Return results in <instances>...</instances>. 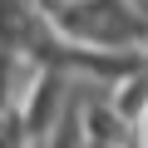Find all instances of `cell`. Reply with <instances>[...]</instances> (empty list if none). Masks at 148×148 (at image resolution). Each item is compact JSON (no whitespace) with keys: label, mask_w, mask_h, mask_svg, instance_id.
<instances>
[{"label":"cell","mask_w":148,"mask_h":148,"mask_svg":"<svg viewBox=\"0 0 148 148\" xmlns=\"http://www.w3.org/2000/svg\"><path fill=\"white\" fill-rule=\"evenodd\" d=\"M94 148H138V143H133V138L119 128V133H109V138H94Z\"/></svg>","instance_id":"cell-1"}]
</instances>
